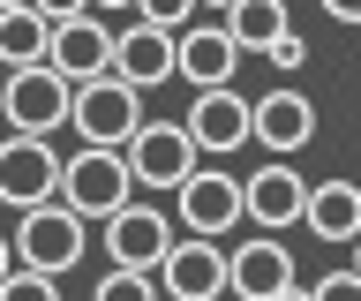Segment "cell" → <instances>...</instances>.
Instances as JSON below:
<instances>
[{"mask_svg":"<svg viewBox=\"0 0 361 301\" xmlns=\"http://www.w3.org/2000/svg\"><path fill=\"white\" fill-rule=\"evenodd\" d=\"M8 256H16V271L53 278V286H61V278L90 256V226L75 219V211H61V204H38V211H23V219H16Z\"/></svg>","mask_w":361,"mask_h":301,"instance_id":"cell-1","label":"cell"},{"mask_svg":"<svg viewBox=\"0 0 361 301\" xmlns=\"http://www.w3.org/2000/svg\"><path fill=\"white\" fill-rule=\"evenodd\" d=\"M113 61V23L90 8H45V75H61L68 91L98 83Z\"/></svg>","mask_w":361,"mask_h":301,"instance_id":"cell-2","label":"cell"},{"mask_svg":"<svg viewBox=\"0 0 361 301\" xmlns=\"http://www.w3.org/2000/svg\"><path fill=\"white\" fill-rule=\"evenodd\" d=\"M53 204L75 211L83 226H106L113 211H128L135 204V181H128V166H121V151H75V159H61Z\"/></svg>","mask_w":361,"mask_h":301,"instance_id":"cell-3","label":"cell"},{"mask_svg":"<svg viewBox=\"0 0 361 301\" xmlns=\"http://www.w3.org/2000/svg\"><path fill=\"white\" fill-rule=\"evenodd\" d=\"M143 98L128 91V83H113V75H98V83H83V91H68V128L83 136V151H121V143L143 128Z\"/></svg>","mask_w":361,"mask_h":301,"instance_id":"cell-4","label":"cell"},{"mask_svg":"<svg viewBox=\"0 0 361 301\" xmlns=\"http://www.w3.org/2000/svg\"><path fill=\"white\" fill-rule=\"evenodd\" d=\"M173 196H180V226L173 233H188V241H226V233H241V173L196 166Z\"/></svg>","mask_w":361,"mask_h":301,"instance_id":"cell-5","label":"cell"},{"mask_svg":"<svg viewBox=\"0 0 361 301\" xmlns=\"http://www.w3.org/2000/svg\"><path fill=\"white\" fill-rule=\"evenodd\" d=\"M121 166H128L135 188H166V196H173L203 159H196V143L180 136V121H143V128L121 143Z\"/></svg>","mask_w":361,"mask_h":301,"instance_id":"cell-6","label":"cell"},{"mask_svg":"<svg viewBox=\"0 0 361 301\" xmlns=\"http://www.w3.org/2000/svg\"><path fill=\"white\" fill-rule=\"evenodd\" d=\"M0 121H8V136L53 143V128H68V83H61V75H45V68L0 75Z\"/></svg>","mask_w":361,"mask_h":301,"instance_id":"cell-7","label":"cell"},{"mask_svg":"<svg viewBox=\"0 0 361 301\" xmlns=\"http://www.w3.org/2000/svg\"><path fill=\"white\" fill-rule=\"evenodd\" d=\"M151 286H158V301H219L226 294V241H180L173 233Z\"/></svg>","mask_w":361,"mask_h":301,"instance_id":"cell-8","label":"cell"},{"mask_svg":"<svg viewBox=\"0 0 361 301\" xmlns=\"http://www.w3.org/2000/svg\"><path fill=\"white\" fill-rule=\"evenodd\" d=\"M98 249L113 256L106 271H143V278H151L158 256L173 249V219H166L158 204H128V211H113V219H106V241H98Z\"/></svg>","mask_w":361,"mask_h":301,"instance_id":"cell-9","label":"cell"},{"mask_svg":"<svg viewBox=\"0 0 361 301\" xmlns=\"http://www.w3.org/2000/svg\"><path fill=\"white\" fill-rule=\"evenodd\" d=\"M53 188H61V151H53V143L0 136V204L8 211H38V204H53Z\"/></svg>","mask_w":361,"mask_h":301,"instance_id":"cell-10","label":"cell"},{"mask_svg":"<svg viewBox=\"0 0 361 301\" xmlns=\"http://www.w3.org/2000/svg\"><path fill=\"white\" fill-rule=\"evenodd\" d=\"M301 204H309V181L293 173V166H256V173H241V226L256 233H286L301 226Z\"/></svg>","mask_w":361,"mask_h":301,"instance_id":"cell-11","label":"cell"},{"mask_svg":"<svg viewBox=\"0 0 361 301\" xmlns=\"http://www.w3.org/2000/svg\"><path fill=\"white\" fill-rule=\"evenodd\" d=\"M248 136L264 143L271 159L286 166L293 151H309L316 143V106H309V91H271V98H248Z\"/></svg>","mask_w":361,"mask_h":301,"instance_id":"cell-12","label":"cell"},{"mask_svg":"<svg viewBox=\"0 0 361 301\" xmlns=\"http://www.w3.org/2000/svg\"><path fill=\"white\" fill-rule=\"evenodd\" d=\"M286 286H301V271H293V249L286 241H241V249H226V294L241 301H279Z\"/></svg>","mask_w":361,"mask_h":301,"instance_id":"cell-13","label":"cell"},{"mask_svg":"<svg viewBox=\"0 0 361 301\" xmlns=\"http://www.w3.org/2000/svg\"><path fill=\"white\" fill-rule=\"evenodd\" d=\"M180 136L196 143V159L241 151V143H248V98L241 91H196V106H188V121H180Z\"/></svg>","mask_w":361,"mask_h":301,"instance_id":"cell-14","label":"cell"},{"mask_svg":"<svg viewBox=\"0 0 361 301\" xmlns=\"http://www.w3.org/2000/svg\"><path fill=\"white\" fill-rule=\"evenodd\" d=\"M106 75H113V83H128L135 98L158 91V83H173V38H158V30H143V23H121V30H113Z\"/></svg>","mask_w":361,"mask_h":301,"instance_id":"cell-15","label":"cell"},{"mask_svg":"<svg viewBox=\"0 0 361 301\" xmlns=\"http://www.w3.org/2000/svg\"><path fill=\"white\" fill-rule=\"evenodd\" d=\"M233 68H241V53L219 38V23H188L173 38V75L180 83H196V91H233Z\"/></svg>","mask_w":361,"mask_h":301,"instance_id":"cell-16","label":"cell"},{"mask_svg":"<svg viewBox=\"0 0 361 301\" xmlns=\"http://www.w3.org/2000/svg\"><path fill=\"white\" fill-rule=\"evenodd\" d=\"M301 226H309L316 241H354V233H361V196H354V181H309Z\"/></svg>","mask_w":361,"mask_h":301,"instance_id":"cell-17","label":"cell"},{"mask_svg":"<svg viewBox=\"0 0 361 301\" xmlns=\"http://www.w3.org/2000/svg\"><path fill=\"white\" fill-rule=\"evenodd\" d=\"M286 8H279V0H233V8H226L219 16V38L233 53H271V38H286Z\"/></svg>","mask_w":361,"mask_h":301,"instance_id":"cell-18","label":"cell"},{"mask_svg":"<svg viewBox=\"0 0 361 301\" xmlns=\"http://www.w3.org/2000/svg\"><path fill=\"white\" fill-rule=\"evenodd\" d=\"M0 68H45V8H0Z\"/></svg>","mask_w":361,"mask_h":301,"instance_id":"cell-19","label":"cell"},{"mask_svg":"<svg viewBox=\"0 0 361 301\" xmlns=\"http://www.w3.org/2000/svg\"><path fill=\"white\" fill-rule=\"evenodd\" d=\"M90 301H158V286L143 271H106L98 286H90Z\"/></svg>","mask_w":361,"mask_h":301,"instance_id":"cell-20","label":"cell"},{"mask_svg":"<svg viewBox=\"0 0 361 301\" xmlns=\"http://www.w3.org/2000/svg\"><path fill=\"white\" fill-rule=\"evenodd\" d=\"M0 301H61V286L53 278H30V271H8L0 278Z\"/></svg>","mask_w":361,"mask_h":301,"instance_id":"cell-21","label":"cell"},{"mask_svg":"<svg viewBox=\"0 0 361 301\" xmlns=\"http://www.w3.org/2000/svg\"><path fill=\"white\" fill-rule=\"evenodd\" d=\"M309 301H361V271H331V278H316Z\"/></svg>","mask_w":361,"mask_h":301,"instance_id":"cell-22","label":"cell"},{"mask_svg":"<svg viewBox=\"0 0 361 301\" xmlns=\"http://www.w3.org/2000/svg\"><path fill=\"white\" fill-rule=\"evenodd\" d=\"M264 61H271V68H301V61H309V46H301V38H293V30H286V38H271V53H264Z\"/></svg>","mask_w":361,"mask_h":301,"instance_id":"cell-23","label":"cell"},{"mask_svg":"<svg viewBox=\"0 0 361 301\" xmlns=\"http://www.w3.org/2000/svg\"><path fill=\"white\" fill-rule=\"evenodd\" d=\"M8 271H16V256H8V233H0V278H8Z\"/></svg>","mask_w":361,"mask_h":301,"instance_id":"cell-24","label":"cell"},{"mask_svg":"<svg viewBox=\"0 0 361 301\" xmlns=\"http://www.w3.org/2000/svg\"><path fill=\"white\" fill-rule=\"evenodd\" d=\"M279 301H309V294H301V286H286V294H279Z\"/></svg>","mask_w":361,"mask_h":301,"instance_id":"cell-25","label":"cell"},{"mask_svg":"<svg viewBox=\"0 0 361 301\" xmlns=\"http://www.w3.org/2000/svg\"><path fill=\"white\" fill-rule=\"evenodd\" d=\"M0 75H8V68H0Z\"/></svg>","mask_w":361,"mask_h":301,"instance_id":"cell-26","label":"cell"}]
</instances>
